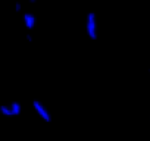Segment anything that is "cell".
<instances>
[{
    "mask_svg": "<svg viewBox=\"0 0 150 141\" xmlns=\"http://www.w3.org/2000/svg\"><path fill=\"white\" fill-rule=\"evenodd\" d=\"M0 115L5 116V118H12V113H11V109H9V104H2L0 106Z\"/></svg>",
    "mask_w": 150,
    "mask_h": 141,
    "instance_id": "cell-5",
    "label": "cell"
},
{
    "mask_svg": "<svg viewBox=\"0 0 150 141\" xmlns=\"http://www.w3.org/2000/svg\"><path fill=\"white\" fill-rule=\"evenodd\" d=\"M21 11H22V5H21V2H16L15 3V12L21 13Z\"/></svg>",
    "mask_w": 150,
    "mask_h": 141,
    "instance_id": "cell-6",
    "label": "cell"
},
{
    "mask_svg": "<svg viewBox=\"0 0 150 141\" xmlns=\"http://www.w3.org/2000/svg\"><path fill=\"white\" fill-rule=\"evenodd\" d=\"M149 75H150V68H149Z\"/></svg>",
    "mask_w": 150,
    "mask_h": 141,
    "instance_id": "cell-8",
    "label": "cell"
},
{
    "mask_svg": "<svg viewBox=\"0 0 150 141\" xmlns=\"http://www.w3.org/2000/svg\"><path fill=\"white\" fill-rule=\"evenodd\" d=\"M25 40H27L28 43H33V34H31V32H27V34H25Z\"/></svg>",
    "mask_w": 150,
    "mask_h": 141,
    "instance_id": "cell-7",
    "label": "cell"
},
{
    "mask_svg": "<svg viewBox=\"0 0 150 141\" xmlns=\"http://www.w3.org/2000/svg\"><path fill=\"white\" fill-rule=\"evenodd\" d=\"M86 32L91 41L99 38V27H97V15L94 12H88L86 15Z\"/></svg>",
    "mask_w": 150,
    "mask_h": 141,
    "instance_id": "cell-1",
    "label": "cell"
},
{
    "mask_svg": "<svg viewBox=\"0 0 150 141\" xmlns=\"http://www.w3.org/2000/svg\"><path fill=\"white\" fill-rule=\"evenodd\" d=\"M8 104H9V109H11L12 118H18V116H21V113H22V104H21L19 102L13 100V102H11V103H8Z\"/></svg>",
    "mask_w": 150,
    "mask_h": 141,
    "instance_id": "cell-4",
    "label": "cell"
},
{
    "mask_svg": "<svg viewBox=\"0 0 150 141\" xmlns=\"http://www.w3.org/2000/svg\"><path fill=\"white\" fill-rule=\"evenodd\" d=\"M33 109L35 110V113L38 115V118L43 121V122H46V123H50L52 122V113L49 112V109L44 106V103L43 102H40L38 99H33Z\"/></svg>",
    "mask_w": 150,
    "mask_h": 141,
    "instance_id": "cell-2",
    "label": "cell"
},
{
    "mask_svg": "<svg viewBox=\"0 0 150 141\" xmlns=\"http://www.w3.org/2000/svg\"><path fill=\"white\" fill-rule=\"evenodd\" d=\"M22 22H24V27L27 28V32H31L34 28H35V24H37V16L34 12L28 11V12H24L22 13Z\"/></svg>",
    "mask_w": 150,
    "mask_h": 141,
    "instance_id": "cell-3",
    "label": "cell"
}]
</instances>
